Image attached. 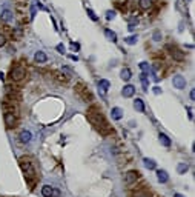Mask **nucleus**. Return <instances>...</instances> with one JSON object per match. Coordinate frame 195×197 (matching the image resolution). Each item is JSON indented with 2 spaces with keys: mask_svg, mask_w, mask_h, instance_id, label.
Here are the masks:
<instances>
[{
  "mask_svg": "<svg viewBox=\"0 0 195 197\" xmlns=\"http://www.w3.org/2000/svg\"><path fill=\"white\" fill-rule=\"evenodd\" d=\"M88 119H89V122L92 123L101 134H109V133H111L109 123L106 122V119L103 117V114H101L95 106H92V108L88 111Z\"/></svg>",
  "mask_w": 195,
  "mask_h": 197,
  "instance_id": "nucleus-1",
  "label": "nucleus"
},
{
  "mask_svg": "<svg viewBox=\"0 0 195 197\" xmlns=\"http://www.w3.org/2000/svg\"><path fill=\"white\" fill-rule=\"evenodd\" d=\"M25 75H26V71H25L23 66H14V68L11 69V74H9V77L14 82H20Z\"/></svg>",
  "mask_w": 195,
  "mask_h": 197,
  "instance_id": "nucleus-2",
  "label": "nucleus"
},
{
  "mask_svg": "<svg viewBox=\"0 0 195 197\" xmlns=\"http://www.w3.org/2000/svg\"><path fill=\"white\" fill-rule=\"evenodd\" d=\"M75 91L79 93V96H80L85 102H91V100H92V94L89 93L88 88H85L83 83H79V85H77V86H75Z\"/></svg>",
  "mask_w": 195,
  "mask_h": 197,
  "instance_id": "nucleus-3",
  "label": "nucleus"
},
{
  "mask_svg": "<svg viewBox=\"0 0 195 197\" xmlns=\"http://www.w3.org/2000/svg\"><path fill=\"white\" fill-rule=\"evenodd\" d=\"M166 49H171V56H172L175 60H178V62H183V60H184V52H183V51H180L177 46L167 45Z\"/></svg>",
  "mask_w": 195,
  "mask_h": 197,
  "instance_id": "nucleus-4",
  "label": "nucleus"
},
{
  "mask_svg": "<svg viewBox=\"0 0 195 197\" xmlns=\"http://www.w3.org/2000/svg\"><path fill=\"white\" fill-rule=\"evenodd\" d=\"M172 83H174V88L183 89V88H186V78H184L183 75L177 74V75H174V78H172Z\"/></svg>",
  "mask_w": 195,
  "mask_h": 197,
  "instance_id": "nucleus-5",
  "label": "nucleus"
},
{
  "mask_svg": "<svg viewBox=\"0 0 195 197\" xmlns=\"http://www.w3.org/2000/svg\"><path fill=\"white\" fill-rule=\"evenodd\" d=\"M138 171H135V169H132V171H128L126 174H124V182L128 183V185H129V183H134L137 179H138Z\"/></svg>",
  "mask_w": 195,
  "mask_h": 197,
  "instance_id": "nucleus-6",
  "label": "nucleus"
},
{
  "mask_svg": "<svg viewBox=\"0 0 195 197\" xmlns=\"http://www.w3.org/2000/svg\"><path fill=\"white\" fill-rule=\"evenodd\" d=\"M5 125L8 128L16 126V115L12 114V112H5Z\"/></svg>",
  "mask_w": 195,
  "mask_h": 197,
  "instance_id": "nucleus-7",
  "label": "nucleus"
},
{
  "mask_svg": "<svg viewBox=\"0 0 195 197\" xmlns=\"http://www.w3.org/2000/svg\"><path fill=\"white\" fill-rule=\"evenodd\" d=\"M134 93H135V86H132V85H126L123 88V91H122L123 97H132Z\"/></svg>",
  "mask_w": 195,
  "mask_h": 197,
  "instance_id": "nucleus-8",
  "label": "nucleus"
},
{
  "mask_svg": "<svg viewBox=\"0 0 195 197\" xmlns=\"http://www.w3.org/2000/svg\"><path fill=\"white\" fill-rule=\"evenodd\" d=\"M31 139H32L31 131H22V133H20V142L22 143H29Z\"/></svg>",
  "mask_w": 195,
  "mask_h": 197,
  "instance_id": "nucleus-9",
  "label": "nucleus"
},
{
  "mask_svg": "<svg viewBox=\"0 0 195 197\" xmlns=\"http://www.w3.org/2000/svg\"><path fill=\"white\" fill-rule=\"evenodd\" d=\"M111 114H112V119H114V120H120L122 117H123V111H122V108H118V106L112 108Z\"/></svg>",
  "mask_w": 195,
  "mask_h": 197,
  "instance_id": "nucleus-10",
  "label": "nucleus"
},
{
  "mask_svg": "<svg viewBox=\"0 0 195 197\" xmlns=\"http://www.w3.org/2000/svg\"><path fill=\"white\" fill-rule=\"evenodd\" d=\"M34 59H35L37 63H45V62L48 60V57H46V54H45L43 51H37L35 56H34Z\"/></svg>",
  "mask_w": 195,
  "mask_h": 197,
  "instance_id": "nucleus-11",
  "label": "nucleus"
},
{
  "mask_svg": "<svg viewBox=\"0 0 195 197\" xmlns=\"http://www.w3.org/2000/svg\"><path fill=\"white\" fill-rule=\"evenodd\" d=\"M134 108H135L138 112H145V103H143L141 99H135V100H134Z\"/></svg>",
  "mask_w": 195,
  "mask_h": 197,
  "instance_id": "nucleus-12",
  "label": "nucleus"
},
{
  "mask_svg": "<svg viewBox=\"0 0 195 197\" xmlns=\"http://www.w3.org/2000/svg\"><path fill=\"white\" fill-rule=\"evenodd\" d=\"M138 6H140V9H143V11H148V9L152 6V0H140Z\"/></svg>",
  "mask_w": 195,
  "mask_h": 197,
  "instance_id": "nucleus-13",
  "label": "nucleus"
},
{
  "mask_svg": "<svg viewBox=\"0 0 195 197\" xmlns=\"http://www.w3.org/2000/svg\"><path fill=\"white\" fill-rule=\"evenodd\" d=\"M157 179H158V182H161V183H166V182L169 180L166 171H163V169H158V171H157Z\"/></svg>",
  "mask_w": 195,
  "mask_h": 197,
  "instance_id": "nucleus-14",
  "label": "nucleus"
},
{
  "mask_svg": "<svg viewBox=\"0 0 195 197\" xmlns=\"http://www.w3.org/2000/svg\"><path fill=\"white\" fill-rule=\"evenodd\" d=\"M52 186H49V185H43L42 186V195L43 197H51V195H52Z\"/></svg>",
  "mask_w": 195,
  "mask_h": 197,
  "instance_id": "nucleus-15",
  "label": "nucleus"
},
{
  "mask_svg": "<svg viewBox=\"0 0 195 197\" xmlns=\"http://www.w3.org/2000/svg\"><path fill=\"white\" fill-rule=\"evenodd\" d=\"M0 17H2L3 22H9V20L12 19V11H11V9H3V11H2V16H0Z\"/></svg>",
  "mask_w": 195,
  "mask_h": 197,
  "instance_id": "nucleus-16",
  "label": "nucleus"
},
{
  "mask_svg": "<svg viewBox=\"0 0 195 197\" xmlns=\"http://www.w3.org/2000/svg\"><path fill=\"white\" fill-rule=\"evenodd\" d=\"M120 77L123 78L124 82L131 80V69H129V68H123V69H122V72H120Z\"/></svg>",
  "mask_w": 195,
  "mask_h": 197,
  "instance_id": "nucleus-17",
  "label": "nucleus"
},
{
  "mask_svg": "<svg viewBox=\"0 0 195 197\" xmlns=\"http://www.w3.org/2000/svg\"><path fill=\"white\" fill-rule=\"evenodd\" d=\"M140 78H141V83H143V89L148 91L149 83H148V74H146V71H143V72L140 74Z\"/></svg>",
  "mask_w": 195,
  "mask_h": 197,
  "instance_id": "nucleus-18",
  "label": "nucleus"
},
{
  "mask_svg": "<svg viewBox=\"0 0 195 197\" xmlns=\"http://www.w3.org/2000/svg\"><path fill=\"white\" fill-rule=\"evenodd\" d=\"M98 86L101 88V91L105 93V91H108L109 88H111V83L108 82V80H105V78H101V80L98 82Z\"/></svg>",
  "mask_w": 195,
  "mask_h": 197,
  "instance_id": "nucleus-19",
  "label": "nucleus"
},
{
  "mask_svg": "<svg viewBox=\"0 0 195 197\" xmlns=\"http://www.w3.org/2000/svg\"><path fill=\"white\" fill-rule=\"evenodd\" d=\"M143 163H145V166H146L148 169H155V162H154L152 159L145 157V159H143Z\"/></svg>",
  "mask_w": 195,
  "mask_h": 197,
  "instance_id": "nucleus-20",
  "label": "nucleus"
},
{
  "mask_svg": "<svg viewBox=\"0 0 195 197\" xmlns=\"http://www.w3.org/2000/svg\"><path fill=\"white\" fill-rule=\"evenodd\" d=\"M160 142L164 146H171V139H169L166 134H160Z\"/></svg>",
  "mask_w": 195,
  "mask_h": 197,
  "instance_id": "nucleus-21",
  "label": "nucleus"
},
{
  "mask_svg": "<svg viewBox=\"0 0 195 197\" xmlns=\"http://www.w3.org/2000/svg\"><path fill=\"white\" fill-rule=\"evenodd\" d=\"M105 35L109 38V40H112V42H117V34H115L114 31H111V29H105Z\"/></svg>",
  "mask_w": 195,
  "mask_h": 197,
  "instance_id": "nucleus-22",
  "label": "nucleus"
},
{
  "mask_svg": "<svg viewBox=\"0 0 195 197\" xmlns=\"http://www.w3.org/2000/svg\"><path fill=\"white\" fill-rule=\"evenodd\" d=\"M189 169V166H188V163H180L178 166H177V171H178V174H184L186 171Z\"/></svg>",
  "mask_w": 195,
  "mask_h": 197,
  "instance_id": "nucleus-23",
  "label": "nucleus"
},
{
  "mask_svg": "<svg viewBox=\"0 0 195 197\" xmlns=\"http://www.w3.org/2000/svg\"><path fill=\"white\" fill-rule=\"evenodd\" d=\"M137 40H138V37H137V35H129V37L124 38V42H126L128 45H135Z\"/></svg>",
  "mask_w": 195,
  "mask_h": 197,
  "instance_id": "nucleus-24",
  "label": "nucleus"
},
{
  "mask_svg": "<svg viewBox=\"0 0 195 197\" xmlns=\"http://www.w3.org/2000/svg\"><path fill=\"white\" fill-rule=\"evenodd\" d=\"M86 12H88V16H89V19H91V20H94V22H97V20H98V17L95 16V12H94L92 9H89V8H88V11H86Z\"/></svg>",
  "mask_w": 195,
  "mask_h": 197,
  "instance_id": "nucleus-25",
  "label": "nucleus"
},
{
  "mask_svg": "<svg viewBox=\"0 0 195 197\" xmlns=\"http://www.w3.org/2000/svg\"><path fill=\"white\" fill-rule=\"evenodd\" d=\"M161 37H163V35H161V32H160L158 29H157V31H154V34H152V38H154L155 42H160V40H161Z\"/></svg>",
  "mask_w": 195,
  "mask_h": 197,
  "instance_id": "nucleus-26",
  "label": "nucleus"
},
{
  "mask_svg": "<svg viewBox=\"0 0 195 197\" xmlns=\"http://www.w3.org/2000/svg\"><path fill=\"white\" fill-rule=\"evenodd\" d=\"M114 17H115V11H111V9L106 11V19H108V20H112Z\"/></svg>",
  "mask_w": 195,
  "mask_h": 197,
  "instance_id": "nucleus-27",
  "label": "nucleus"
},
{
  "mask_svg": "<svg viewBox=\"0 0 195 197\" xmlns=\"http://www.w3.org/2000/svg\"><path fill=\"white\" fill-rule=\"evenodd\" d=\"M140 68H141L143 71H149V63H148V62H141V63H140Z\"/></svg>",
  "mask_w": 195,
  "mask_h": 197,
  "instance_id": "nucleus-28",
  "label": "nucleus"
},
{
  "mask_svg": "<svg viewBox=\"0 0 195 197\" xmlns=\"http://www.w3.org/2000/svg\"><path fill=\"white\" fill-rule=\"evenodd\" d=\"M5 45H6V37L3 34H0V48L5 46Z\"/></svg>",
  "mask_w": 195,
  "mask_h": 197,
  "instance_id": "nucleus-29",
  "label": "nucleus"
},
{
  "mask_svg": "<svg viewBox=\"0 0 195 197\" xmlns=\"http://www.w3.org/2000/svg\"><path fill=\"white\" fill-rule=\"evenodd\" d=\"M56 78H57V80H58V82H66V80H68V78H66V77H63V75H62V74H58V72L56 74Z\"/></svg>",
  "mask_w": 195,
  "mask_h": 197,
  "instance_id": "nucleus-30",
  "label": "nucleus"
},
{
  "mask_svg": "<svg viewBox=\"0 0 195 197\" xmlns=\"http://www.w3.org/2000/svg\"><path fill=\"white\" fill-rule=\"evenodd\" d=\"M63 72H64V74H68V77H71V75H72V69H71V68H68V66H63Z\"/></svg>",
  "mask_w": 195,
  "mask_h": 197,
  "instance_id": "nucleus-31",
  "label": "nucleus"
},
{
  "mask_svg": "<svg viewBox=\"0 0 195 197\" xmlns=\"http://www.w3.org/2000/svg\"><path fill=\"white\" fill-rule=\"evenodd\" d=\"M135 26H137V23H135V20H134V22H131V23H129V26H128V28H129V31H134V29H135Z\"/></svg>",
  "mask_w": 195,
  "mask_h": 197,
  "instance_id": "nucleus-32",
  "label": "nucleus"
},
{
  "mask_svg": "<svg viewBox=\"0 0 195 197\" xmlns=\"http://www.w3.org/2000/svg\"><path fill=\"white\" fill-rule=\"evenodd\" d=\"M51 197H60V191L54 188V189H52V195H51Z\"/></svg>",
  "mask_w": 195,
  "mask_h": 197,
  "instance_id": "nucleus-33",
  "label": "nucleus"
},
{
  "mask_svg": "<svg viewBox=\"0 0 195 197\" xmlns=\"http://www.w3.org/2000/svg\"><path fill=\"white\" fill-rule=\"evenodd\" d=\"M57 51H58V52H62V54H63V52H64V46H63L62 43H60V45H57Z\"/></svg>",
  "mask_w": 195,
  "mask_h": 197,
  "instance_id": "nucleus-34",
  "label": "nucleus"
},
{
  "mask_svg": "<svg viewBox=\"0 0 195 197\" xmlns=\"http://www.w3.org/2000/svg\"><path fill=\"white\" fill-rule=\"evenodd\" d=\"M135 197H149V194H146V192H140V194H137Z\"/></svg>",
  "mask_w": 195,
  "mask_h": 197,
  "instance_id": "nucleus-35",
  "label": "nucleus"
},
{
  "mask_svg": "<svg viewBox=\"0 0 195 197\" xmlns=\"http://www.w3.org/2000/svg\"><path fill=\"white\" fill-rule=\"evenodd\" d=\"M71 48H72V49H79L80 46H79V45H77V43H71Z\"/></svg>",
  "mask_w": 195,
  "mask_h": 197,
  "instance_id": "nucleus-36",
  "label": "nucleus"
},
{
  "mask_svg": "<svg viewBox=\"0 0 195 197\" xmlns=\"http://www.w3.org/2000/svg\"><path fill=\"white\" fill-rule=\"evenodd\" d=\"M154 93H155V94H160V88L155 86V88H154Z\"/></svg>",
  "mask_w": 195,
  "mask_h": 197,
  "instance_id": "nucleus-37",
  "label": "nucleus"
},
{
  "mask_svg": "<svg viewBox=\"0 0 195 197\" xmlns=\"http://www.w3.org/2000/svg\"><path fill=\"white\" fill-rule=\"evenodd\" d=\"M188 112H189V119H192V108L188 106Z\"/></svg>",
  "mask_w": 195,
  "mask_h": 197,
  "instance_id": "nucleus-38",
  "label": "nucleus"
},
{
  "mask_svg": "<svg viewBox=\"0 0 195 197\" xmlns=\"http://www.w3.org/2000/svg\"><path fill=\"white\" fill-rule=\"evenodd\" d=\"M69 57H71V60H74V62L79 60V57H77V56H69Z\"/></svg>",
  "mask_w": 195,
  "mask_h": 197,
  "instance_id": "nucleus-39",
  "label": "nucleus"
},
{
  "mask_svg": "<svg viewBox=\"0 0 195 197\" xmlns=\"http://www.w3.org/2000/svg\"><path fill=\"white\" fill-rule=\"evenodd\" d=\"M195 99V93H194V89L190 91V100H194Z\"/></svg>",
  "mask_w": 195,
  "mask_h": 197,
  "instance_id": "nucleus-40",
  "label": "nucleus"
},
{
  "mask_svg": "<svg viewBox=\"0 0 195 197\" xmlns=\"http://www.w3.org/2000/svg\"><path fill=\"white\" fill-rule=\"evenodd\" d=\"M174 197H184V195H183V194H178V192H175V194H174Z\"/></svg>",
  "mask_w": 195,
  "mask_h": 197,
  "instance_id": "nucleus-41",
  "label": "nucleus"
}]
</instances>
